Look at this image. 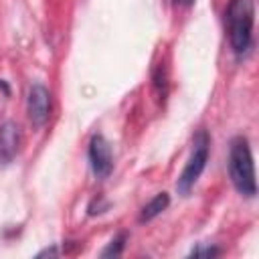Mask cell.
<instances>
[{
    "label": "cell",
    "mask_w": 259,
    "mask_h": 259,
    "mask_svg": "<svg viewBox=\"0 0 259 259\" xmlns=\"http://www.w3.org/2000/svg\"><path fill=\"white\" fill-rule=\"evenodd\" d=\"M225 20H227L231 49L237 57H243L253 42V22H255L253 0H231L225 12Z\"/></svg>",
    "instance_id": "6da1fadb"
},
{
    "label": "cell",
    "mask_w": 259,
    "mask_h": 259,
    "mask_svg": "<svg viewBox=\"0 0 259 259\" xmlns=\"http://www.w3.org/2000/svg\"><path fill=\"white\" fill-rule=\"evenodd\" d=\"M229 176L235 186V190L247 198H253L257 194V182H255V168H253V156L249 148V140L245 136H237L231 140L229 150Z\"/></svg>",
    "instance_id": "7a4b0ae2"
},
{
    "label": "cell",
    "mask_w": 259,
    "mask_h": 259,
    "mask_svg": "<svg viewBox=\"0 0 259 259\" xmlns=\"http://www.w3.org/2000/svg\"><path fill=\"white\" fill-rule=\"evenodd\" d=\"M208 152H210V138H208L206 130H198L192 140V150H190L188 162L176 182V190L182 196H186L192 190V186L196 184V180L200 178V174L206 166V160H208Z\"/></svg>",
    "instance_id": "3957f363"
},
{
    "label": "cell",
    "mask_w": 259,
    "mask_h": 259,
    "mask_svg": "<svg viewBox=\"0 0 259 259\" xmlns=\"http://www.w3.org/2000/svg\"><path fill=\"white\" fill-rule=\"evenodd\" d=\"M26 113H28V119L32 121V125L40 127L47 123V119L51 115V91L42 83L30 85L28 97H26Z\"/></svg>",
    "instance_id": "277c9868"
},
{
    "label": "cell",
    "mask_w": 259,
    "mask_h": 259,
    "mask_svg": "<svg viewBox=\"0 0 259 259\" xmlns=\"http://www.w3.org/2000/svg\"><path fill=\"white\" fill-rule=\"evenodd\" d=\"M87 156H89V164H91V170L97 178H107L111 174V168H113V154H111V146L109 142L101 136V134H95L89 142V150H87Z\"/></svg>",
    "instance_id": "5b68a950"
},
{
    "label": "cell",
    "mask_w": 259,
    "mask_h": 259,
    "mask_svg": "<svg viewBox=\"0 0 259 259\" xmlns=\"http://www.w3.org/2000/svg\"><path fill=\"white\" fill-rule=\"evenodd\" d=\"M20 142H22L20 127L14 121H4L0 125V162L2 164H8L14 160V156L20 150Z\"/></svg>",
    "instance_id": "8992f818"
},
{
    "label": "cell",
    "mask_w": 259,
    "mask_h": 259,
    "mask_svg": "<svg viewBox=\"0 0 259 259\" xmlns=\"http://www.w3.org/2000/svg\"><path fill=\"white\" fill-rule=\"evenodd\" d=\"M170 204V196L168 192H158L140 212V223H146V221H152L154 217H158L162 210H166V206Z\"/></svg>",
    "instance_id": "52a82bcc"
},
{
    "label": "cell",
    "mask_w": 259,
    "mask_h": 259,
    "mask_svg": "<svg viewBox=\"0 0 259 259\" xmlns=\"http://www.w3.org/2000/svg\"><path fill=\"white\" fill-rule=\"evenodd\" d=\"M123 245H125V233H119V235H117L115 239H111L109 245L101 251V257H117V255H121Z\"/></svg>",
    "instance_id": "ba28073f"
},
{
    "label": "cell",
    "mask_w": 259,
    "mask_h": 259,
    "mask_svg": "<svg viewBox=\"0 0 259 259\" xmlns=\"http://www.w3.org/2000/svg\"><path fill=\"white\" fill-rule=\"evenodd\" d=\"M109 208V202L105 200V198H101V196H97V198H93L91 202H89V214L91 217H95V214H101L103 210H107Z\"/></svg>",
    "instance_id": "9c48e42d"
},
{
    "label": "cell",
    "mask_w": 259,
    "mask_h": 259,
    "mask_svg": "<svg viewBox=\"0 0 259 259\" xmlns=\"http://www.w3.org/2000/svg\"><path fill=\"white\" fill-rule=\"evenodd\" d=\"M219 253H221L219 247H196V249L190 251L192 257H214V255H219Z\"/></svg>",
    "instance_id": "30bf717a"
},
{
    "label": "cell",
    "mask_w": 259,
    "mask_h": 259,
    "mask_svg": "<svg viewBox=\"0 0 259 259\" xmlns=\"http://www.w3.org/2000/svg\"><path fill=\"white\" fill-rule=\"evenodd\" d=\"M154 85H156L158 91L166 93V75H164V69H162V67H158V71H156V75H154Z\"/></svg>",
    "instance_id": "8fae6325"
},
{
    "label": "cell",
    "mask_w": 259,
    "mask_h": 259,
    "mask_svg": "<svg viewBox=\"0 0 259 259\" xmlns=\"http://www.w3.org/2000/svg\"><path fill=\"white\" fill-rule=\"evenodd\" d=\"M55 257V255H59V249L57 247H47V249H42L40 253H36V257Z\"/></svg>",
    "instance_id": "7c38bea8"
},
{
    "label": "cell",
    "mask_w": 259,
    "mask_h": 259,
    "mask_svg": "<svg viewBox=\"0 0 259 259\" xmlns=\"http://www.w3.org/2000/svg\"><path fill=\"white\" fill-rule=\"evenodd\" d=\"M192 2H194V0H174L176 6H190Z\"/></svg>",
    "instance_id": "4fadbf2b"
},
{
    "label": "cell",
    "mask_w": 259,
    "mask_h": 259,
    "mask_svg": "<svg viewBox=\"0 0 259 259\" xmlns=\"http://www.w3.org/2000/svg\"><path fill=\"white\" fill-rule=\"evenodd\" d=\"M0 89H2V91H4V93H6V95H8V93H10V91H8V85H6V83H4V81H0Z\"/></svg>",
    "instance_id": "5bb4252c"
}]
</instances>
